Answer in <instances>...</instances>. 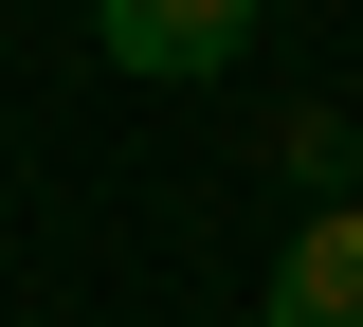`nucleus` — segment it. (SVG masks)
Masks as SVG:
<instances>
[{
  "mask_svg": "<svg viewBox=\"0 0 363 327\" xmlns=\"http://www.w3.org/2000/svg\"><path fill=\"white\" fill-rule=\"evenodd\" d=\"M91 37H109V73H145V92H200V73L255 55V0H91Z\"/></svg>",
  "mask_w": 363,
  "mask_h": 327,
  "instance_id": "f257e3e1",
  "label": "nucleus"
},
{
  "mask_svg": "<svg viewBox=\"0 0 363 327\" xmlns=\"http://www.w3.org/2000/svg\"><path fill=\"white\" fill-rule=\"evenodd\" d=\"M255 327H363V200H327V218H291V236H272Z\"/></svg>",
  "mask_w": 363,
  "mask_h": 327,
  "instance_id": "f03ea898",
  "label": "nucleus"
}]
</instances>
